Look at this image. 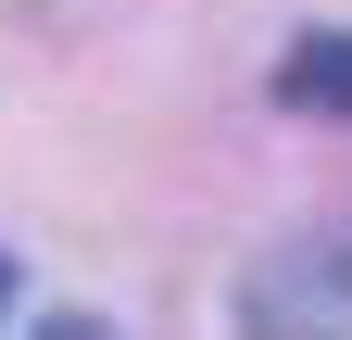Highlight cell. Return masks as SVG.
Listing matches in <instances>:
<instances>
[{"mask_svg":"<svg viewBox=\"0 0 352 340\" xmlns=\"http://www.w3.org/2000/svg\"><path fill=\"white\" fill-rule=\"evenodd\" d=\"M0 315H13V252H0Z\"/></svg>","mask_w":352,"mask_h":340,"instance_id":"277c9868","label":"cell"},{"mask_svg":"<svg viewBox=\"0 0 352 340\" xmlns=\"http://www.w3.org/2000/svg\"><path fill=\"white\" fill-rule=\"evenodd\" d=\"M277 101H289V114H352V25L289 38V63H277Z\"/></svg>","mask_w":352,"mask_h":340,"instance_id":"7a4b0ae2","label":"cell"},{"mask_svg":"<svg viewBox=\"0 0 352 340\" xmlns=\"http://www.w3.org/2000/svg\"><path fill=\"white\" fill-rule=\"evenodd\" d=\"M239 340H352V240H277L239 277Z\"/></svg>","mask_w":352,"mask_h":340,"instance_id":"6da1fadb","label":"cell"},{"mask_svg":"<svg viewBox=\"0 0 352 340\" xmlns=\"http://www.w3.org/2000/svg\"><path fill=\"white\" fill-rule=\"evenodd\" d=\"M38 340H113L101 315H51V328H38Z\"/></svg>","mask_w":352,"mask_h":340,"instance_id":"3957f363","label":"cell"}]
</instances>
